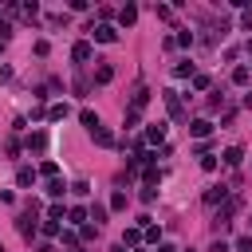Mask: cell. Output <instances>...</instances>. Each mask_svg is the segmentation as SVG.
<instances>
[{
	"mask_svg": "<svg viewBox=\"0 0 252 252\" xmlns=\"http://www.w3.org/2000/svg\"><path fill=\"white\" fill-rule=\"evenodd\" d=\"M110 252H126V244H122V240H118V244H114V248H110Z\"/></svg>",
	"mask_w": 252,
	"mask_h": 252,
	"instance_id": "obj_31",
	"label": "cell"
},
{
	"mask_svg": "<svg viewBox=\"0 0 252 252\" xmlns=\"http://www.w3.org/2000/svg\"><path fill=\"white\" fill-rule=\"evenodd\" d=\"M0 252H4V244H0Z\"/></svg>",
	"mask_w": 252,
	"mask_h": 252,
	"instance_id": "obj_35",
	"label": "cell"
},
{
	"mask_svg": "<svg viewBox=\"0 0 252 252\" xmlns=\"http://www.w3.org/2000/svg\"><path fill=\"white\" fill-rule=\"evenodd\" d=\"M39 16V4H24V20H35Z\"/></svg>",
	"mask_w": 252,
	"mask_h": 252,
	"instance_id": "obj_26",
	"label": "cell"
},
{
	"mask_svg": "<svg viewBox=\"0 0 252 252\" xmlns=\"http://www.w3.org/2000/svg\"><path fill=\"white\" fill-rule=\"evenodd\" d=\"M87 213H91V224H102L106 220V205H91Z\"/></svg>",
	"mask_w": 252,
	"mask_h": 252,
	"instance_id": "obj_17",
	"label": "cell"
},
{
	"mask_svg": "<svg viewBox=\"0 0 252 252\" xmlns=\"http://www.w3.org/2000/svg\"><path fill=\"white\" fill-rule=\"evenodd\" d=\"M110 209H126V193H114L110 197Z\"/></svg>",
	"mask_w": 252,
	"mask_h": 252,
	"instance_id": "obj_27",
	"label": "cell"
},
{
	"mask_svg": "<svg viewBox=\"0 0 252 252\" xmlns=\"http://www.w3.org/2000/svg\"><path fill=\"white\" fill-rule=\"evenodd\" d=\"M91 35H94L98 43H114V39H118V28H114V24H98V28H91Z\"/></svg>",
	"mask_w": 252,
	"mask_h": 252,
	"instance_id": "obj_2",
	"label": "cell"
},
{
	"mask_svg": "<svg viewBox=\"0 0 252 252\" xmlns=\"http://www.w3.org/2000/svg\"><path fill=\"white\" fill-rule=\"evenodd\" d=\"M240 158H244L240 146H228V150H224V165H240Z\"/></svg>",
	"mask_w": 252,
	"mask_h": 252,
	"instance_id": "obj_12",
	"label": "cell"
},
{
	"mask_svg": "<svg viewBox=\"0 0 252 252\" xmlns=\"http://www.w3.org/2000/svg\"><path fill=\"white\" fill-rule=\"evenodd\" d=\"M71 59H75V63H87V59H91V43H87V39H79V43L71 47Z\"/></svg>",
	"mask_w": 252,
	"mask_h": 252,
	"instance_id": "obj_4",
	"label": "cell"
},
{
	"mask_svg": "<svg viewBox=\"0 0 252 252\" xmlns=\"http://www.w3.org/2000/svg\"><path fill=\"white\" fill-rule=\"evenodd\" d=\"M146 102H150V91H146V87H138V91H134V98H130V110H138V114H142V110H146Z\"/></svg>",
	"mask_w": 252,
	"mask_h": 252,
	"instance_id": "obj_5",
	"label": "cell"
},
{
	"mask_svg": "<svg viewBox=\"0 0 252 252\" xmlns=\"http://www.w3.org/2000/svg\"><path fill=\"white\" fill-rule=\"evenodd\" d=\"M39 232H43V236H63L59 220H43V224H39Z\"/></svg>",
	"mask_w": 252,
	"mask_h": 252,
	"instance_id": "obj_18",
	"label": "cell"
},
{
	"mask_svg": "<svg viewBox=\"0 0 252 252\" xmlns=\"http://www.w3.org/2000/svg\"><path fill=\"white\" fill-rule=\"evenodd\" d=\"M43 193H47V197H63V181H59V177H51V181H47V189H43Z\"/></svg>",
	"mask_w": 252,
	"mask_h": 252,
	"instance_id": "obj_21",
	"label": "cell"
},
{
	"mask_svg": "<svg viewBox=\"0 0 252 252\" xmlns=\"http://www.w3.org/2000/svg\"><path fill=\"white\" fill-rule=\"evenodd\" d=\"M16 185H20V189H28V185H35V169H28V165H20V169H16Z\"/></svg>",
	"mask_w": 252,
	"mask_h": 252,
	"instance_id": "obj_8",
	"label": "cell"
},
{
	"mask_svg": "<svg viewBox=\"0 0 252 252\" xmlns=\"http://www.w3.org/2000/svg\"><path fill=\"white\" fill-rule=\"evenodd\" d=\"M59 217H63V205H59V201H55V205H51V209H47V220H59Z\"/></svg>",
	"mask_w": 252,
	"mask_h": 252,
	"instance_id": "obj_28",
	"label": "cell"
},
{
	"mask_svg": "<svg viewBox=\"0 0 252 252\" xmlns=\"http://www.w3.org/2000/svg\"><path fill=\"white\" fill-rule=\"evenodd\" d=\"M161 98H165V106H169V114H173V118H181V114H185V110H181V94H177V91H165Z\"/></svg>",
	"mask_w": 252,
	"mask_h": 252,
	"instance_id": "obj_3",
	"label": "cell"
},
{
	"mask_svg": "<svg viewBox=\"0 0 252 252\" xmlns=\"http://www.w3.org/2000/svg\"><path fill=\"white\" fill-rule=\"evenodd\" d=\"M217 201H228V189H209L205 193V205H217Z\"/></svg>",
	"mask_w": 252,
	"mask_h": 252,
	"instance_id": "obj_16",
	"label": "cell"
},
{
	"mask_svg": "<svg viewBox=\"0 0 252 252\" xmlns=\"http://www.w3.org/2000/svg\"><path fill=\"white\" fill-rule=\"evenodd\" d=\"M248 79H252V71H248V67H236V71H232V83H236V87H244Z\"/></svg>",
	"mask_w": 252,
	"mask_h": 252,
	"instance_id": "obj_19",
	"label": "cell"
},
{
	"mask_svg": "<svg viewBox=\"0 0 252 252\" xmlns=\"http://www.w3.org/2000/svg\"><path fill=\"white\" fill-rule=\"evenodd\" d=\"M79 122H83V126H87V130H94V126H102V122H98V114H94V110H79Z\"/></svg>",
	"mask_w": 252,
	"mask_h": 252,
	"instance_id": "obj_11",
	"label": "cell"
},
{
	"mask_svg": "<svg viewBox=\"0 0 252 252\" xmlns=\"http://www.w3.org/2000/svg\"><path fill=\"white\" fill-rule=\"evenodd\" d=\"M71 252H83V248H71Z\"/></svg>",
	"mask_w": 252,
	"mask_h": 252,
	"instance_id": "obj_34",
	"label": "cell"
},
{
	"mask_svg": "<svg viewBox=\"0 0 252 252\" xmlns=\"http://www.w3.org/2000/svg\"><path fill=\"white\" fill-rule=\"evenodd\" d=\"M154 181H161V173H158V165H146V185H154Z\"/></svg>",
	"mask_w": 252,
	"mask_h": 252,
	"instance_id": "obj_24",
	"label": "cell"
},
{
	"mask_svg": "<svg viewBox=\"0 0 252 252\" xmlns=\"http://www.w3.org/2000/svg\"><path fill=\"white\" fill-rule=\"evenodd\" d=\"M209 252H228V244H224V240H213V248H209Z\"/></svg>",
	"mask_w": 252,
	"mask_h": 252,
	"instance_id": "obj_30",
	"label": "cell"
},
{
	"mask_svg": "<svg viewBox=\"0 0 252 252\" xmlns=\"http://www.w3.org/2000/svg\"><path fill=\"white\" fill-rule=\"evenodd\" d=\"M158 252H177V248H173V244H161V248H158Z\"/></svg>",
	"mask_w": 252,
	"mask_h": 252,
	"instance_id": "obj_32",
	"label": "cell"
},
{
	"mask_svg": "<svg viewBox=\"0 0 252 252\" xmlns=\"http://www.w3.org/2000/svg\"><path fill=\"white\" fill-rule=\"evenodd\" d=\"M248 55H252V39H248Z\"/></svg>",
	"mask_w": 252,
	"mask_h": 252,
	"instance_id": "obj_33",
	"label": "cell"
},
{
	"mask_svg": "<svg viewBox=\"0 0 252 252\" xmlns=\"http://www.w3.org/2000/svg\"><path fill=\"white\" fill-rule=\"evenodd\" d=\"M189 134L193 138H205V134H213V122L209 118H197V122H189Z\"/></svg>",
	"mask_w": 252,
	"mask_h": 252,
	"instance_id": "obj_6",
	"label": "cell"
},
{
	"mask_svg": "<svg viewBox=\"0 0 252 252\" xmlns=\"http://www.w3.org/2000/svg\"><path fill=\"white\" fill-rule=\"evenodd\" d=\"M134 252H142V248H134Z\"/></svg>",
	"mask_w": 252,
	"mask_h": 252,
	"instance_id": "obj_36",
	"label": "cell"
},
{
	"mask_svg": "<svg viewBox=\"0 0 252 252\" xmlns=\"http://www.w3.org/2000/svg\"><path fill=\"white\" fill-rule=\"evenodd\" d=\"M138 240H142V228H138V224H134V228H126V232H122V244H126V248H134V244H138Z\"/></svg>",
	"mask_w": 252,
	"mask_h": 252,
	"instance_id": "obj_13",
	"label": "cell"
},
{
	"mask_svg": "<svg viewBox=\"0 0 252 252\" xmlns=\"http://www.w3.org/2000/svg\"><path fill=\"white\" fill-rule=\"evenodd\" d=\"M189 252H193V248H189Z\"/></svg>",
	"mask_w": 252,
	"mask_h": 252,
	"instance_id": "obj_37",
	"label": "cell"
},
{
	"mask_svg": "<svg viewBox=\"0 0 252 252\" xmlns=\"http://www.w3.org/2000/svg\"><path fill=\"white\" fill-rule=\"evenodd\" d=\"M39 173H43V177H55V173H59V165H55V161H43V165H39Z\"/></svg>",
	"mask_w": 252,
	"mask_h": 252,
	"instance_id": "obj_23",
	"label": "cell"
},
{
	"mask_svg": "<svg viewBox=\"0 0 252 252\" xmlns=\"http://www.w3.org/2000/svg\"><path fill=\"white\" fill-rule=\"evenodd\" d=\"M91 138H94L98 146H114V134H110V126H94V130H91Z\"/></svg>",
	"mask_w": 252,
	"mask_h": 252,
	"instance_id": "obj_7",
	"label": "cell"
},
{
	"mask_svg": "<svg viewBox=\"0 0 252 252\" xmlns=\"http://www.w3.org/2000/svg\"><path fill=\"white\" fill-rule=\"evenodd\" d=\"M118 20H122V24H126V28H130V24H134V20H138V8H134V4H126V8H122V12H118Z\"/></svg>",
	"mask_w": 252,
	"mask_h": 252,
	"instance_id": "obj_14",
	"label": "cell"
},
{
	"mask_svg": "<svg viewBox=\"0 0 252 252\" xmlns=\"http://www.w3.org/2000/svg\"><path fill=\"white\" fill-rule=\"evenodd\" d=\"M110 79H114V67L110 63H98L94 67V83H110Z\"/></svg>",
	"mask_w": 252,
	"mask_h": 252,
	"instance_id": "obj_10",
	"label": "cell"
},
{
	"mask_svg": "<svg viewBox=\"0 0 252 252\" xmlns=\"http://www.w3.org/2000/svg\"><path fill=\"white\" fill-rule=\"evenodd\" d=\"M236 252H252V236H240L236 240Z\"/></svg>",
	"mask_w": 252,
	"mask_h": 252,
	"instance_id": "obj_29",
	"label": "cell"
},
{
	"mask_svg": "<svg viewBox=\"0 0 252 252\" xmlns=\"http://www.w3.org/2000/svg\"><path fill=\"white\" fill-rule=\"evenodd\" d=\"M35 209H39V205H35V201H28V209H24V213H20V220H16L20 236H28V240H32V236H35V228H39V220H35Z\"/></svg>",
	"mask_w": 252,
	"mask_h": 252,
	"instance_id": "obj_1",
	"label": "cell"
},
{
	"mask_svg": "<svg viewBox=\"0 0 252 252\" xmlns=\"http://www.w3.org/2000/svg\"><path fill=\"white\" fill-rule=\"evenodd\" d=\"M79 236H83V240H94V236H98V224H91V220H87V224L79 228Z\"/></svg>",
	"mask_w": 252,
	"mask_h": 252,
	"instance_id": "obj_22",
	"label": "cell"
},
{
	"mask_svg": "<svg viewBox=\"0 0 252 252\" xmlns=\"http://www.w3.org/2000/svg\"><path fill=\"white\" fill-rule=\"evenodd\" d=\"M240 28H244V32H252V8H244V12H240Z\"/></svg>",
	"mask_w": 252,
	"mask_h": 252,
	"instance_id": "obj_25",
	"label": "cell"
},
{
	"mask_svg": "<svg viewBox=\"0 0 252 252\" xmlns=\"http://www.w3.org/2000/svg\"><path fill=\"white\" fill-rule=\"evenodd\" d=\"M47 118H51V122H59V118H67V102H55V106L47 110Z\"/></svg>",
	"mask_w": 252,
	"mask_h": 252,
	"instance_id": "obj_20",
	"label": "cell"
},
{
	"mask_svg": "<svg viewBox=\"0 0 252 252\" xmlns=\"http://www.w3.org/2000/svg\"><path fill=\"white\" fill-rule=\"evenodd\" d=\"M67 220H71V224H79V228H83V224H87V220H91V213H87V209H83V205H75V209H67Z\"/></svg>",
	"mask_w": 252,
	"mask_h": 252,
	"instance_id": "obj_9",
	"label": "cell"
},
{
	"mask_svg": "<svg viewBox=\"0 0 252 252\" xmlns=\"http://www.w3.org/2000/svg\"><path fill=\"white\" fill-rule=\"evenodd\" d=\"M161 138H165V126H161V122H154V126L146 130V142H161Z\"/></svg>",
	"mask_w": 252,
	"mask_h": 252,
	"instance_id": "obj_15",
	"label": "cell"
}]
</instances>
